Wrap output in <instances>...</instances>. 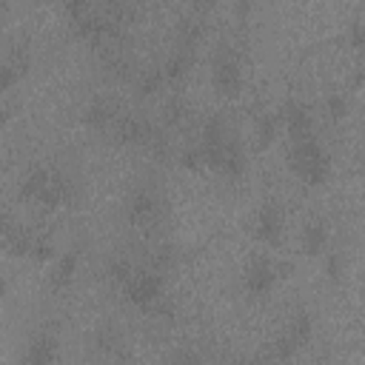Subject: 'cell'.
Returning <instances> with one entry per match:
<instances>
[{
    "label": "cell",
    "instance_id": "35",
    "mask_svg": "<svg viewBox=\"0 0 365 365\" xmlns=\"http://www.w3.org/2000/svg\"><path fill=\"white\" fill-rule=\"evenodd\" d=\"M6 294H9V282H6V279H0V302L6 299Z\"/></svg>",
    "mask_w": 365,
    "mask_h": 365
},
{
    "label": "cell",
    "instance_id": "13",
    "mask_svg": "<svg viewBox=\"0 0 365 365\" xmlns=\"http://www.w3.org/2000/svg\"><path fill=\"white\" fill-rule=\"evenodd\" d=\"M202 20L194 17V14H185L177 20V29H174V46L177 48H188V51H197L200 40H202Z\"/></svg>",
    "mask_w": 365,
    "mask_h": 365
},
{
    "label": "cell",
    "instance_id": "31",
    "mask_svg": "<svg viewBox=\"0 0 365 365\" xmlns=\"http://www.w3.org/2000/svg\"><path fill=\"white\" fill-rule=\"evenodd\" d=\"M362 43H365V23H362V17H356L351 23V46L354 48H362Z\"/></svg>",
    "mask_w": 365,
    "mask_h": 365
},
{
    "label": "cell",
    "instance_id": "22",
    "mask_svg": "<svg viewBox=\"0 0 365 365\" xmlns=\"http://www.w3.org/2000/svg\"><path fill=\"white\" fill-rule=\"evenodd\" d=\"M174 265H177V248H174L171 242H163V245H157V248L151 251L148 271H154V274H165V271H171Z\"/></svg>",
    "mask_w": 365,
    "mask_h": 365
},
{
    "label": "cell",
    "instance_id": "9",
    "mask_svg": "<svg viewBox=\"0 0 365 365\" xmlns=\"http://www.w3.org/2000/svg\"><path fill=\"white\" fill-rule=\"evenodd\" d=\"M254 237L265 245H277L282 240V211L274 200L262 202L254 217Z\"/></svg>",
    "mask_w": 365,
    "mask_h": 365
},
{
    "label": "cell",
    "instance_id": "29",
    "mask_svg": "<svg viewBox=\"0 0 365 365\" xmlns=\"http://www.w3.org/2000/svg\"><path fill=\"white\" fill-rule=\"evenodd\" d=\"M180 163H182L185 168H191V171L202 168L205 163H202V151H200V145H188V148H182V154H180Z\"/></svg>",
    "mask_w": 365,
    "mask_h": 365
},
{
    "label": "cell",
    "instance_id": "33",
    "mask_svg": "<svg viewBox=\"0 0 365 365\" xmlns=\"http://www.w3.org/2000/svg\"><path fill=\"white\" fill-rule=\"evenodd\" d=\"M11 228H14V222H11L9 211H3V208H0V242H3V237H6Z\"/></svg>",
    "mask_w": 365,
    "mask_h": 365
},
{
    "label": "cell",
    "instance_id": "27",
    "mask_svg": "<svg viewBox=\"0 0 365 365\" xmlns=\"http://www.w3.org/2000/svg\"><path fill=\"white\" fill-rule=\"evenodd\" d=\"M348 108H351V103H348V97L345 94H328L325 97V114L331 117V120H345L348 117Z\"/></svg>",
    "mask_w": 365,
    "mask_h": 365
},
{
    "label": "cell",
    "instance_id": "1",
    "mask_svg": "<svg viewBox=\"0 0 365 365\" xmlns=\"http://www.w3.org/2000/svg\"><path fill=\"white\" fill-rule=\"evenodd\" d=\"M288 165L308 185H322L331 177V157L317 137L294 140L288 145Z\"/></svg>",
    "mask_w": 365,
    "mask_h": 365
},
{
    "label": "cell",
    "instance_id": "17",
    "mask_svg": "<svg viewBox=\"0 0 365 365\" xmlns=\"http://www.w3.org/2000/svg\"><path fill=\"white\" fill-rule=\"evenodd\" d=\"M325 245H328V225H325V220L322 217L308 220L305 228H302V251L308 257H317V254L325 251Z\"/></svg>",
    "mask_w": 365,
    "mask_h": 365
},
{
    "label": "cell",
    "instance_id": "25",
    "mask_svg": "<svg viewBox=\"0 0 365 365\" xmlns=\"http://www.w3.org/2000/svg\"><path fill=\"white\" fill-rule=\"evenodd\" d=\"M106 271H108V279H111V282L125 285L137 268H134V262H131L128 257H114V259L108 262V268H106Z\"/></svg>",
    "mask_w": 365,
    "mask_h": 365
},
{
    "label": "cell",
    "instance_id": "3",
    "mask_svg": "<svg viewBox=\"0 0 365 365\" xmlns=\"http://www.w3.org/2000/svg\"><path fill=\"white\" fill-rule=\"evenodd\" d=\"M211 83H214L217 94H222V97H237L242 88L240 60L228 43H220L211 54Z\"/></svg>",
    "mask_w": 365,
    "mask_h": 365
},
{
    "label": "cell",
    "instance_id": "28",
    "mask_svg": "<svg viewBox=\"0 0 365 365\" xmlns=\"http://www.w3.org/2000/svg\"><path fill=\"white\" fill-rule=\"evenodd\" d=\"M325 274H328V279L331 282H339L342 279V274H345V259H342V254H328L325 257Z\"/></svg>",
    "mask_w": 365,
    "mask_h": 365
},
{
    "label": "cell",
    "instance_id": "30",
    "mask_svg": "<svg viewBox=\"0 0 365 365\" xmlns=\"http://www.w3.org/2000/svg\"><path fill=\"white\" fill-rule=\"evenodd\" d=\"M148 314H154V317H160V319H171V317H174V302L163 294V297L148 308Z\"/></svg>",
    "mask_w": 365,
    "mask_h": 365
},
{
    "label": "cell",
    "instance_id": "20",
    "mask_svg": "<svg viewBox=\"0 0 365 365\" xmlns=\"http://www.w3.org/2000/svg\"><path fill=\"white\" fill-rule=\"evenodd\" d=\"M31 240H34V234L29 231V228H20V225H14L6 237H3V248L11 254V257H29V251H31Z\"/></svg>",
    "mask_w": 365,
    "mask_h": 365
},
{
    "label": "cell",
    "instance_id": "5",
    "mask_svg": "<svg viewBox=\"0 0 365 365\" xmlns=\"http://www.w3.org/2000/svg\"><path fill=\"white\" fill-rule=\"evenodd\" d=\"M123 288H125L128 302L137 305V308H143V311H148V308L165 294V288H163V274H154V271H148V268L134 271L131 279H128Z\"/></svg>",
    "mask_w": 365,
    "mask_h": 365
},
{
    "label": "cell",
    "instance_id": "16",
    "mask_svg": "<svg viewBox=\"0 0 365 365\" xmlns=\"http://www.w3.org/2000/svg\"><path fill=\"white\" fill-rule=\"evenodd\" d=\"M217 174H222L228 180H240L245 174V151H242V145L234 134L228 137V145H225V154H222V163H220Z\"/></svg>",
    "mask_w": 365,
    "mask_h": 365
},
{
    "label": "cell",
    "instance_id": "34",
    "mask_svg": "<svg viewBox=\"0 0 365 365\" xmlns=\"http://www.w3.org/2000/svg\"><path fill=\"white\" fill-rule=\"evenodd\" d=\"M6 120H9V106H6L3 100H0V125H3Z\"/></svg>",
    "mask_w": 365,
    "mask_h": 365
},
{
    "label": "cell",
    "instance_id": "12",
    "mask_svg": "<svg viewBox=\"0 0 365 365\" xmlns=\"http://www.w3.org/2000/svg\"><path fill=\"white\" fill-rule=\"evenodd\" d=\"M117 117H120V114H117V106H114L108 97H97V100H91V103L86 106V114H83L86 125H91V128H100V131L111 128Z\"/></svg>",
    "mask_w": 365,
    "mask_h": 365
},
{
    "label": "cell",
    "instance_id": "15",
    "mask_svg": "<svg viewBox=\"0 0 365 365\" xmlns=\"http://www.w3.org/2000/svg\"><path fill=\"white\" fill-rule=\"evenodd\" d=\"M68 197H71V182H68L63 174L48 171L46 188H43V194L37 197V202H40V205H46V208H57V205H63Z\"/></svg>",
    "mask_w": 365,
    "mask_h": 365
},
{
    "label": "cell",
    "instance_id": "23",
    "mask_svg": "<svg viewBox=\"0 0 365 365\" xmlns=\"http://www.w3.org/2000/svg\"><path fill=\"white\" fill-rule=\"evenodd\" d=\"M277 128H279V114L274 111H262L257 117V145L259 148H268L277 137Z\"/></svg>",
    "mask_w": 365,
    "mask_h": 365
},
{
    "label": "cell",
    "instance_id": "10",
    "mask_svg": "<svg viewBox=\"0 0 365 365\" xmlns=\"http://www.w3.org/2000/svg\"><path fill=\"white\" fill-rule=\"evenodd\" d=\"M31 66V51L26 43H17L6 51V57L0 60V91H9L20 77H26Z\"/></svg>",
    "mask_w": 365,
    "mask_h": 365
},
{
    "label": "cell",
    "instance_id": "4",
    "mask_svg": "<svg viewBox=\"0 0 365 365\" xmlns=\"http://www.w3.org/2000/svg\"><path fill=\"white\" fill-rule=\"evenodd\" d=\"M279 279V265L268 257V254H254L248 262H245V271H242V285L248 291V297H268L274 291Z\"/></svg>",
    "mask_w": 365,
    "mask_h": 365
},
{
    "label": "cell",
    "instance_id": "21",
    "mask_svg": "<svg viewBox=\"0 0 365 365\" xmlns=\"http://www.w3.org/2000/svg\"><path fill=\"white\" fill-rule=\"evenodd\" d=\"M46 180H48V171H46V168H31V171L23 177V182H20V197L37 202V197H40L43 188H46Z\"/></svg>",
    "mask_w": 365,
    "mask_h": 365
},
{
    "label": "cell",
    "instance_id": "24",
    "mask_svg": "<svg viewBox=\"0 0 365 365\" xmlns=\"http://www.w3.org/2000/svg\"><path fill=\"white\" fill-rule=\"evenodd\" d=\"M185 117H188V103L180 94H174L163 103V123L165 125H182Z\"/></svg>",
    "mask_w": 365,
    "mask_h": 365
},
{
    "label": "cell",
    "instance_id": "7",
    "mask_svg": "<svg viewBox=\"0 0 365 365\" xmlns=\"http://www.w3.org/2000/svg\"><path fill=\"white\" fill-rule=\"evenodd\" d=\"M279 123H285L291 143L314 137V117H311V108L302 100H288L279 111Z\"/></svg>",
    "mask_w": 365,
    "mask_h": 365
},
{
    "label": "cell",
    "instance_id": "19",
    "mask_svg": "<svg viewBox=\"0 0 365 365\" xmlns=\"http://www.w3.org/2000/svg\"><path fill=\"white\" fill-rule=\"evenodd\" d=\"M163 83H165V77H163V68H160V66L140 68V71L134 74V88H137L140 97H151L154 91L163 88Z\"/></svg>",
    "mask_w": 365,
    "mask_h": 365
},
{
    "label": "cell",
    "instance_id": "8",
    "mask_svg": "<svg viewBox=\"0 0 365 365\" xmlns=\"http://www.w3.org/2000/svg\"><path fill=\"white\" fill-rule=\"evenodd\" d=\"M157 211H160V197H157L154 188H148V185L134 188V191L128 194V200H125V220H128L131 225H143V222L154 220Z\"/></svg>",
    "mask_w": 365,
    "mask_h": 365
},
{
    "label": "cell",
    "instance_id": "26",
    "mask_svg": "<svg viewBox=\"0 0 365 365\" xmlns=\"http://www.w3.org/2000/svg\"><path fill=\"white\" fill-rule=\"evenodd\" d=\"M29 257H31L34 262H46V259H51V257H54V240L46 237V234H34Z\"/></svg>",
    "mask_w": 365,
    "mask_h": 365
},
{
    "label": "cell",
    "instance_id": "32",
    "mask_svg": "<svg viewBox=\"0 0 365 365\" xmlns=\"http://www.w3.org/2000/svg\"><path fill=\"white\" fill-rule=\"evenodd\" d=\"M171 365H200V356H197V351L182 348V351H177V354H174Z\"/></svg>",
    "mask_w": 365,
    "mask_h": 365
},
{
    "label": "cell",
    "instance_id": "2",
    "mask_svg": "<svg viewBox=\"0 0 365 365\" xmlns=\"http://www.w3.org/2000/svg\"><path fill=\"white\" fill-rule=\"evenodd\" d=\"M311 334H314L311 314H308V311H297V314L288 319V325L282 328V334L271 342L268 359H271V362H288V359L311 339Z\"/></svg>",
    "mask_w": 365,
    "mask_h": 365
},
{
    "label": "cell",
    "instance_id": "14",
    "mask_svg": "<svg viewBox=\"0 0 365 365\" xmlns=\"http://www.w3.org/2000/svg\"><path fill=\"white\" fill-rule=\"evenodd\" d=\"M194 57H197V51H188V48H171V54L165 57V63L160 66L163 68V77H165V83H177V80H182L188 71H191V66H194Z\"/></svg>",
    "mask_w": 365,
    "mask_h": 365
},
{
    "label": "cell",
    "instance_id": "6",
    "mask_svg": "<svg viewBox=\"0 0 365 365\" xmlns=\"http://www.w3.org/2000/svg\"><path fill=\"white\" fill-rule=\"evenodd\" d=\"M57 354H60V342H57L54 331H37L29 336V342L20 354V362L23 365H54Z\"/></svg>",
    "mask_w": 365,
    "mask_h": 365
},
{
    "label": "cell",
    "instance_id": "18",
    "mask_svg": "<svg viewBox=\"0 0 365 365\" xmlns=\"http://www.w3.org/2000/svg\"><path fill=\"white\" fill-rule=\"evenodd\" d=\"M77 262H80L77 251H68V254H63V257L54 262L51 274H48V285H51L54 291H63V288H68V285H71V279H74V274H77Z\"/></svg>",
    "mask_w": 365,
    "mask_h": 365
},
{
    "label": "cell",
    "instance_id": "11",
    "mask_svg": "<svg viewBox=\"0 0 365 365\" xmlns=\"http://www.w3.org/2000/svg\"><path fill=\"white\" fill-rule=\"evenodd\" d=\"M151 123L143 120V117H131V114H120L111 125L114 131V140L123 143V145H145L148 134H151Z\"/></svg>",
    "mask_w": 365,
    "mask_h": 365
}]
</instances>
